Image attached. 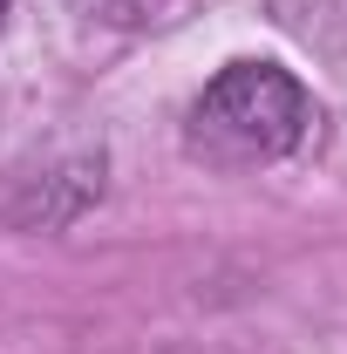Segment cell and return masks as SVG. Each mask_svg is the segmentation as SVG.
Wrapping results in <instances>:
<instances>
[{
	"instance_id": "2",
	"label": "cell",
	"mask_w": 347,
	"mask_h": 354,
	"mask_svg": "<svg viewBox=\"0 0 347 354\" xmlns=\"http://www.w3.org/2000/svg\"><path fill=\"white\" fill-rule=\"evenodd\" d=\"M88 21H102V28H143L164 0H75Z\"/></svg>"
},
{
	"instance_id": "3",
	"label": "cell",
	"mask_w": 347,
	"mask_h": 354,
	"mask_svg": "<svg viewBox=\"0 0 347 354\" xmlns=\"http://www.w3.org/2000/svg\"><path fill=\"white\" fill-rule=\"evenodd\" d=\"M7 7H14V0H0V21H7Z\"/></svg>"
},
{
	"instance_id": "1",
	"label": "cell",
	"mask_w": 347,
	"mask_h": 354,
	"mask_svg": "<svg viewBox=\"0 0 347 354\" xmlns=\"http://www.w3.org/2000/svg\"><path fill=\"white\" fill-rule=\"evenodd\" d=\"M313 123L306 88L272 68V62H232L184 116V150L205 157L218 171H245V164H272L286 157Z\"/></svg>"
}]
</instances>
